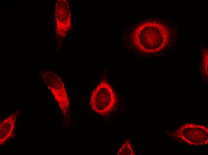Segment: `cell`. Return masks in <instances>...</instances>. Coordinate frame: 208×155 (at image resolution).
Segmentation results:
<instances>
[{
	"label": "cell",
	"instance_id": "cell-2",
	"mask_svg": "<svg viewBox=\"0 0 208 155\" xmlns=\"http://www.w3.org/2000/svg\"><path fill=\"white\" fill-rule=\"evenodd\" d=\"M116 102V95L113 88L106 80L103 79L93 91L89 105L95 112L105 117L112 111Z\"/></svg>",
	"mask_w": 208,
	"mask_h": 155
},
{
	"label": "cell",
	"instance_id": "cell-7",
	"mask_svg": "<svg viewBox=\"0 0 208 155\" xmlns=\"http://www.w3.org/2000/svg\"><path fill=\"white\" fill-rule=\"evenodd\" d=\"M118 155H135L133 145L129 139H126L122 144L117 153Z\"/></svg>",
	"mask_w": 208,
	"mask_h": 155
},
{
	"label": "cell",
	"instance_id": "cell-4",
	"mask_svg": "<svg viewBox=\"0 0 208 155\" xmlns=\"http://www.w3.org/2000/svg\"><path fill=\"white\" fill-rule=\"evenodd\" d=\"M176 136L192 145H202L208 142V130L203 126L185 124L176 131Z\"/></svg>",
	"mask_w": 208,
	"mask_h": 155
},
{
	"label": "cell",
	"instance_id": "cell-1",
	"mask_svg": "<svg viewBox=\"0 0 208 155\" xmlns=\"http://www.w3.org/2000/svg\"><path fill=\"white\" fill-rule=\"evenodd\" d=\"M134 45L139 50L154 53L162 50L168 44L170 33L164 24L155 21H146L140 24L132 34Z\"/></svg>",
	"mask_w": 208,
	"mask_h": 155
},
{
	"label": "cell",
	"instance_id": "cell-8",
	"mask_svg": "<svg viewBox=\"0 0 208 155\" xmlns=\"http://www.w3.org/2000/svg\"><path fill=\"white\" fill-rule=\"evenodd\" d=\"M202 60L203 65L202 68L203 71V73L207 77L208 76V52L206 50V52H204Z\"/></svg>",
	"mask_w": 208,
	"mask_h": 155
},
{
	"label": "cell",
	"instance_id": "cell-5",
	"mask_svg": "<svg viewBox=\"0 0 208 155\" xmlns=\"http://www.w3.org/2000/svg\"><path fill=\"white\" fill-rule=\"evenodd\" d=\"M71 16L69 3L65 0H58L56 4L55 19L57 37L62 39L71 27Z\"/></svg>",
	"mask_w": 208,
	"mask_h": 155
},
{
	"label": "cell",
	"instance_id": "cell-6",
	"mask_svg": "<svg viewBox=\"0 0 208 155\" xmlns=\"http://www.w3.org/2000/svg\"><path fill=\"white\" fill-rule=\"evenodd\" d=\"M18 110L4 119L0 124V145H2L12 135L19 113Z\"/></svg>",
	"mask_w": 208,
	"mask_h": 155
},
{
	"label": "cell",
	"instance_id": "cell-3",
	"mask_svg": "<svg viewBox=\"0 0 208 155\" xmlns=\"http://www.w3.org/2000/svg\"><path fill=\"white\" fill-rule=\"evenodd\" d=\"M42 73L44 80L58 104L62 115L67 116L69 113L70 102L61 79L52 71H45Z\"/></svg>",
	"mask_w": 208,
	"mask_h": 155
}]
</instances>
